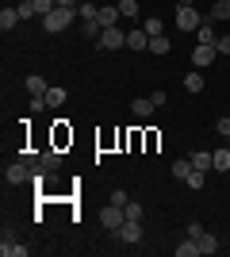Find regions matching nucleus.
Returning a JSON list of instances; mask_svg holds the SVG:
<instances>
[{
  "label": "nucleus",
  "instance_id": "1",
  "mask_svg": "<svg viewBox=\"0 0 230 257\" xmlns=\"http://www.w3.org/2000/svg\"><path fill=\"white\" fill-rule=\"evenodd\" d=\"M73 20H81L77 16V8H66V4H58L50 16H43V31H50V35H58V31H66Z\"/></svg>",
  "mask_w": 230,
  "mask_h": 257
},
{
  "label": "nucleus",
  "instance_id": "2",
  "mask_svg": "<svg viewBox=\"0 0 230 257\" xmlns=\"http://www.w3.org/2000/svg\"><path fill=\"white\" fill-rule=\"evenodd\" d=\"M123 223H127V211H123L119 204H111V200H108V207H100V226H104V230H111V234H115Z\"/></svg>",
  "mask_w": 230,
  "mask_h": 257
},
{
  "label": "nucleus",
  "instance_id": "3",
  "mask_svg": "<svg viewBox=\"0 0 230 257\" xmlns=\"http://www.w3.org/2000/svg\"><path fill=\"white\" fill-rule=\"evenodd\" d=\"M203 20H207V16H199L196 8H184V4H176V27H180V31H188V35H192V31H196V27H199Z\"/></svg>",
  "mask_w": 230,
  "mask_h": 257
},
{
  "label": "nucleus",
  "instance_id": "4",
  "mask_svg": "<svg viewBox=\"0 0 230 257\" xmlns=\"http://www.w3.org/2000/svg\"><path fill=\"white\" fill-rule=\"evenodd\" d=\"M96 43H100V50H123V46H127V31H119V27H104Z\"/></svg>",
  "mask_w": 230,
  "mask_h": 257
},
{
  "label": "nucleus",
  "instance_id": "5",
  "mask_svg": "<svg viewBox=\"0 0 230 257\" xmlns=\"http://www.w3.org/2000/svg\"><path fill=\"white\" fill-rule=\"evenodd\" d=\"M31 169L35 165H27V161H12V165H4V181L8 184H27L31 181Z\"/></svg>",
  "mask_w": 230,
  "mask_h": 257
},
{
  "label": "nucleus",
  "instance_id": "6",
  "mask_svg": "<svg viewBox=\"0 0 230 257\" xmlns=\"http://www.w3.org/2000/svg\"><path fill=\"white\" fill-rule=\"evenodd\" d=\"M115 238H119L123 246H134V242H142V223H138V219H127V223L115 230Z\"/></svg>",
  "mask_w": 230,
  "mask_h": 257
},
{
  "label": "nucleus",
  "instance_id": "7",
  "mask_svg": "<svg viewBox=\"0 0 230 257\" xmlns=\"http://www.w3.org/2000/svg\"><path fill=\"white\" fill-rule=\"evenodd\" d=\"M215 58H219V50H215V46H203V43H196V50H192V62H196L199 69H203V65H211Z\"/></svg>",
  "mask_w": 230,
  "mask_h": 257
},
{
  "label": "nucleus",
  "instance_id": "8",
  "mask_svg": "<svg viewBox=\"0 0 230 257\" xmlns=\"http://www.w3.org/2000/svg\"><path fill=\"white\" fill-rule=\"evenodd\" d=\"M0 253H4V257H27L31 249H27V246H20V242H16V238H12L8 230H4V242H0Z\"/></svg>",
  "mask_w": 230,
  "mask_h": 257
},
{
  "label": "nucleus",
  "instance_id": "9",
  "mask_svg": "<svg viewBox=\"0 0 230 257\" xmlns=\"http://www.w3.org/2000/svg\"><path fill=\"white\" fill-rule=\"evenodd\" d=\"M215 39H219L215 23H211V20H203V23L196 27V43H203V46H215Z\"/></svg>",
  "mask_w": 230,
  "mask_h": 257
},
{
  "label": "nucleus",
  "instance_id": "10",
  "mask_svg": "<svg viewBox=\"0 0 230 257\" xmlns=\"http://www.w3.org/2000/svg\"><path fill=\"white\" fill-rule=\"evenodd\" d=\"M119 4H104V8H100V27H119Z\"/></svg>",
  "mask_w": 230,
  "mask_h": 257
},
{
  "label": "nucleus",
  "instance_id": "11",
  "mask_svg": "<svg viewBox=\"0 0 230 257\" xmlns=\"http://www.w3.org/2000/svg\"><path fill=\"white\" fill-rule=\"evenodd\" d=\"M127 46H131V50H150V35L142 31V27H138V31H127Z\"/></svg>",
  "mask_w": 230,
  "mask_h": 257
},
{
  "label": "nucleus",
  "instance_id": "12",
  "mask_svg": "<svg viewBox=\"0 0 230 257\" xmlns=\"http://www.w3.org/2000/svg\"><path fill=\"white\" fill-rule=\"evenodd\" d=\"M39 165H43L46 173H58V169H62V154H58V150H43V154H39Z\"/></svg>",
  "mask_w": 230,
  "mask_h": 257
},
{
  "label": "nucleus",
  "instance_id": "13",
  "mask_svg": "<svg viewBox=\"0 0 230 257\" xmlns=\"http://www.w3.org/2000/svg\"><path fill=\"white\" fill-rule=\"evenodd\" d=\"M20 8H4L0 12V31H16V27H20Z\"/></svg>",
  "mask_w": 230,
  "mask_h": 257
},
{
  "label": "nucleus",
  "instance_id": "14",
  "mask_svg": "<svg viewBox=\"0 0 230 257\" xmlns=\"http://www.w3.org/2000/svg\"><path fill=\"white\" fill-rule=\"evenodd\" d=\"M153 107H157V104H153L150 96H138V100H131V111H134L138 119H150V115H153Z\"/></svg>",
  "mask_w": 230,
  "mask_h": 257
},
{
  "label": "nucleus",
  "instance_id": "15",
  "mask_svg": "<svg viewBox=\"0 0 230 257\" xmlns=\"http://www.w3.org/2000/svg\"><path fill=\"white\" fill-rule=\"evenodd\" d=\"M207 20H211V23L230 20V0H215V4H211V12H207Z\"/></svg>",
  "mask_w": 230,
  "mask_h": 257
},
{
  "label": "nucleus",
  "instance_id": "16",
  "mask_svg": "<svg viewBox=\"0 0 230 257\" xmlns=\"http://www.w3.org/2000/svg\"><path fill=\"white\" fill-rule=\"evenodd\" d=\"M192 169H199V173L215 169V158H211V150H196V154H192Z\"/></svg>",
  "mask_w": 230,
  "mask_h": 257
},
{
  "label": "nucleus",
  "instance_id": "17",
  "mask_svg": "<svg viewBox=\"0 0 230 257\" xmlns=\"http://www.w3.org/2000/svg\"><path fill=\"white\" fill-rule=\"evenodd\" d=\"M66 96H69V92L62 85H50V88H46V107H62V104H66Z\"/></svg>",
  "mask_w": 230,
  "mask_h": 257
},
{
  "label": "nucleus",
  "instance_id": "18",
  "mask_svg": "<svg viewBox=\"0 0 230 257\" xmlns=\"http://www.w3.org/2000/svg\"><path fill=\"white\" fill-rule=\"evenodd\" d=\"M169 173H173L176 181H188V173H192V158H176L173 165H169Z\"/></svg>",
  "mask_w": 230,
  "mask_h": 257
},
{
  "label": "nucleus",
  "instance_id": "19",
  "mask_svg": "<svg viewBox=\"0 0 230 257\" xmlns=\"http://www.w3.org/2000/svg\"><path fill=\"white\" fill-rule=\"evenodd\" d=\"M196 242H199V253H219V238L211 234V230H203Z\"/></svg>",
  "mask_w": 230,
  "mask_h": 257
},
{
  "label": "nucleus",
  "instance_id": "20",
  "mask_svg": "<svg viewBox=\"0 0 230 257\" xmlns=\"http://www.w3.org/2000/svg\"><path fill=\"white\" fill-rule=\"evenodd\" d=\"M150 50L157 54V58H161V54H169V50H173V43H169V35H153V39H150Z\"/></svg>",
  "mask_w": 230,
  "mask_h": 257
},
{
  "label": "nucleus",
  "instance_id": "21",
  "mask_svg": "<svg viewBox=\"0 0 230 257\" xmlns=\"http://www.w3.org/2000/svg\"><path fill=\"white\" fill-rule=\"evenodd\" d=\"M184 88L192 92V96H196V92H203V73H199V69H192V73L184 77Z\"/></svg>",
  "mask_w": 230,
  "mask_h": 257
},
{
  "label": "nucleus",
  "instance_id": "22",
  "mask_svg": "<svg viewBox=\"0 0 230 257\" xmlns=\"http://www.w3.org/2000/svg\"><path fill=\"white\" fill-rule=\"evenodd\" d=\"M211 158H215V169H219V173L230 169V146H222V150H211Z\"/></svg>",
  "mask_w": 230,
  "mask_h": 257
},
{
  "label": "nucleus",
  "instance_id": "23",
  "mask_svg": "<svg viewBox=\"0 0 230 257\" xmlns=\"http://www.w3.org/2000/svg\"><path fill=\"white\" fill-rule=\"evenodd\" d=\"M119 16H123V20H138V0H119Z\"/></svg>",
  "mask_w": 230,
  "mask_h": 257
},
{
  "label": "nucleus",
  "instance_id": "24",
  "mask_svg": "<svg viewBox=\"0 0 230 257\" xmlns=\"http://www.w3.org/2000/svg\"><path fill=\"white\" fill-rule=\"evenodd\" d=\"M46 88H50V85H46V81H43V77H27V92H31V96H46Z\"/></svg>",
  "mask_w": 230,
  "mask_h": 257
},
{
  "label": "nucleus",
  "instance_id": "25",
  "mask_svg": "<svg viewBox=\"0 0 230 257\" xmlns=\"http://www.w3.org/2000/svg\"><path fill=\"white\" fill-rule=\"evenodd\" d=\"M176 257H199V242H196V238L180 242V246H176Z\"/></svg>",
  "mask_w": 230,
  "mask_h": 257
},
{
  "label": "nucleus",
  "instance_id": "26",
  "mask_svg": "<svg viewBox=\"0 0 230 257\" xmlns=\"http://www.w3.org/2000/svg\"><path fill=\"white\" fill-rule=\"evenodd\" d=\"M188 188H192V192H196V188H203V184H207V173H199V169H192V173H188Z\"/></svg>",
  "mask_w": 230,
  "mask_h": 257
},
{
  "label": "nucleus",
  "instance_id": "27",
  "mask_svg": "<svg viewBox=\"0 0 230 257\" xmlns=\"http://www.w3.org/2000/svg\"><path fill=\"white\" fill-rule=\"evenodd\" d=\"M142 31L150 35V39H153V35H161V20H157V16H146V20H142Z\"/></svg>",
  "mask_w": 230,
  "mask_h": 257
},
{
  "label": "nucleus",
  "instance_id": "28",
  "mask_svg": "<svg viewBox=\"0 0 230 257\" xmlns=\"http://www.w3.org/2000/svg\"><path fill=\"white\" fill-rule=\"evenodd\" d=\"M77 16L81 20H100V8L96 4H77Z\"/></svg>",
  "mask_w": 230,
  "mask_h": 257
},
{
  "label": "nucleus",
  "instance_id": "29",
  "mask_svg": "<svg viewBox=\"0 0 230 257\" xmlns=\"http://www.w3.org/2000/svg\"><path fill=\"white\" fill-rule=\"evenodd\" d=\"M16 8H20V16H23V20H31V16H39V8H35V0H20Z\"/></svg>",
  "mask_w": 230,
  "mask_h": 257
},
{
  "label": "nucleus",
  "instance_id": "30",
  "mask_svg": "<svg viewBox=\"0 0 230 257\" xmlns=\"http://www.w3.org/2000/svg\"><path fill=\"white\" fill-rule=\"evenodd\" d=\"M123 211H127V219H138V223H142V204H138V200H131V204H127V207H123Z\"/></svg>",
  "mask_w": 230,
  "mask_h": 257
},
{
  "label": "nucleus",
  "instance_id": "31",
  "mask_svg": "<svg viewBox=\"0 0 230 257\" xmlns=\"http://www.w3.org/2000/svg\"><path fill=\"white\" fill-rule=\"evenodd\" d=\"M215 50H219V58L230 54V35H219V39H215Z\"/></svg>",
  "mask_w": 230,
  "mask_h": 257
},
{
  "label": "nucleus",
  "instance_id": "32",
  "mask_svg": "<svg viewBox=\"0 0 230 257\" xmlns=\"http://www.w3.org/2000/svg\"><path fill=\"white\" fill-rule=\"evenodd\" d=\"M111 204H119V207H127V204H131V196L123 192V188H115V192H111Z\"/></svg>",
  "mask_w": 230,
  "mask_h": 257
},
{
  "label": "nucleus",
  "instance_id": "33",
  "mask_svg": "<svg viewBox=\"0 0 230 257\" xmlns=\"http://www.w3.org/2000/svg\"><path fill=\"white\" fill-rule=\"evenodd\" d=\"M215 131H219L222 139H230V119H226V115H222V119H219V123H215Z\"/></svg>",
  "mask_w": 230,
  "mask_h": 257
},
{
  "label": "nucleus",
  "instance_id": "34",
  "mask_svg": "<svg viewBox=\"0 0 230 257\" xmlns=\"http://www.w3.org/2000/svg\"><path fill=\"white\" fill-rule=\"evenodd\" d=\"M199 234H203V226H199L196 219H192V223H188V238H199Z\"/></svg>",
  "mask_w": 230,
  "mask_h": 257
},
{
  "label": "nucleus",
  "instance_id": "35",
  "mask_svg": "<svg viewBox=\"0 0 230 257\" xmlns=\"http://www.w3.org/2000/svg\"><path fill=\"white\" fill-rule=\"evenodd\" d=\"M176 4H184V8H196V0H176Z\"/></svg>",
  "mask_w": 230,
  "mask_h": 257
},
{
  "label": "nucleus",
  "instance_id": "36",
  "mask_svg": "<svg viewBox=\"0 0 230 257\" xmlns=\"http://www.w3.org/2000/svg\"><path fill=\"white\" fill-rule=\"evenodd\" d=\"M58 4H66V8H77V0H58Z\"/></svg>",
  "mask_w": 230,
  "mask_h": 257
}]
</instances>
